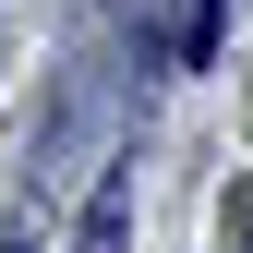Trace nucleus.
I'll return each mask as SVG.
<instances>
[{
    "label": "nucleus",
    "instance_id": "f257e3e1",
    "mask_svg": "<svg viewBox=\"0 0 253 253\" xmlns=\"http://www.w3.org/2000/svg\"><path fill=\"white\" fill-rule=\"evenodd\" d=\"M217 37H229V0H193L181 12V60H217Z\"/></svg>",
    "mask_w": 253,
    "mask_h": 253
},
{
    "label": "nucleus",
    "instance_id": "f03ea898",
    "mask_svg": "<svg viewBox=\"0 0 253 253\" xmlns=\"http://www.w3.org/2000/svg\"><path fill=\"white\" fill-rule=\"evenodd\" d=\"M0 253H37V229H0Z\"/></svg>",
    "mask_w": 253,
    "mask_h": 253
},
{
    "label": "nucleus",
    "instance_id": "7ed1b4c3",
    "mask_svg": "<svg viewBox=\"0 0 253 253\" xmlns=\"http://www.w3.org/2000/svg\"><path fill=\"white\" fill-rule=\"evenodd\" d=\"M241 241H253V205H241Z\"/></svg>",
    "mask_w": 253,
    "mask_h": 253
}]
</instances>
